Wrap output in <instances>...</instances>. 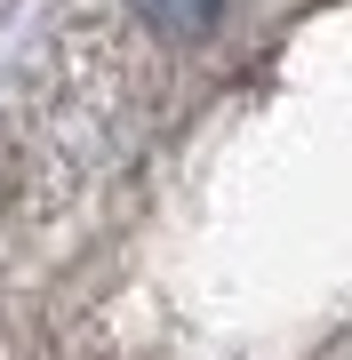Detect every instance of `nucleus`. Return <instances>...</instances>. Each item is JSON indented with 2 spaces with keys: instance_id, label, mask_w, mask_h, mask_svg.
Returning <instances> with one entry per match:
<instances>
[{
  "instance_id": "obj_1",
  "label": "nucleus",
  "mask_w": 352,
  "mask_h": 360,
  "mask_svg": "<svg viewBox=\"0 0 352 360\" xmlns=\"http://www.w3.org/2000/svg\"><path fill=\"white\" fill-rule=\"evenodd\" d=\"M129 16L144 32H169V40H193L224 16V0H129Z\"/></svg>"
}]
</instances>
